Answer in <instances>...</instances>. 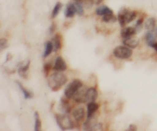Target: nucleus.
<instances>
[{
  "label": "nucleus",
  "mask_w": 157,
  "mask_h": 131,
  "mask_svg": "<svg viewBox=\"0 0 157 131\" xmlns=\"http://www.w3.org/2000/svg\"><path fill=\"white\" fill-rule=\"evenodd\" d=\"M67 82V76L58 71V72H54L52 75L49 76L48 80V84L49 88L52 91L57 92L60 89H61V87L64 86Z\"/></svg>",
  "instance_id": "1"
},
{
  "label": "nucleus",
  "mask_w": 157,
  "mask_h": 131,
  "mask_svg": "<svg viewBox=\"0 0 157 131\" xmlns=\"http://www.w3.org/2000/svg\"><path fill=\"white\" fill-rule=\"evenodd\" d=\"M136 12L134 11H130L129 9H121L120 12H118L117 19L119 21L120 25L121 27H124L126 24L131 23L132 21L136 18Z\"/></svg>",
  "instance_id": "2"
},
{
  "label": "nucleus",
  "mask_w": 157,
  "mask_h": 131,
  "mask_svg": "<svg viewBox=\"0 0 157 131\" xmlns=\"http://www.w3.org/2000/svg\"><path fill=\"white\" fill-rule=\"evenodd\" d=\"M57 124L62 130L72 129L75 128V123L67 114H56L55 115Z\"/></svg>",
  "instance_id": "3"
},
{
  "label": "nucleus",
  "mask_w": 157,
  "mask_h": 131,
  "mask_svg": "<svg viewBox=\"0 0 157 131\" xmlns=\"http://www.w3.org/2000/svg\"><path fill=\"white\" fill-rule=\"evenodd\" d=\"M83 86V83L82 81H81L80 80H74L67 85V87L65 88V90H64V96H65L67 98L71 99L74 96V95L75 94V92L78 90L81 87Z\"/></svg>",
  "instance_id": "4"
},
{
  "label": "nucleus",
  "mask_w": 157,
  "mask_h": 131,
  "mask_svg": "<svg viewBox=\"0 0 157 131\" xmlns=\"http://www.w3.org/2000/svg\"><path fill=\"white\" fill-rule=\"evenodd\" d=\"M113 55L115 57L121 59H130L133 55V50L127 46H120L113 49Z\"/></svg>",
  "instance_id": "5"
},
{
  "label": "nucleus",
  "mask_w": 157,
  "mask_h": 131,
  "mask_svg": "<svg viewBox=\"0 0 157 131\" xmlns=\"http://www.w3.org/2000/svg\"><path fill=\"white\" fill-rule=\"evenodd\" d=\"M85 109L82 106L77 107L72 111V116L77 123H81L85 119Z\"/></svg>",
  "instance_id": "6"
},
{
  "label": "nucleus",
  "mask_w": 157,
  "mask_h": 131,
  "mask_svg": "<svg viewBox=\"0 0 157 131\" xmlns=\"http://www.w3.org/2000/svg\"><path fill=\"white\" fill-rule=\"evenodd\" d=\"M87 89V88L84 87V86H82V87L80 88V89L75 92V94L73 96V99L77 103H84Z\"/></svg>",
  "instance_id": "7"
},
{
  "label": "nucleus",
  "mask_w": 157,
  "mask_h": 131,
  "mask_svg": "<svg viewBox=\"0 0 157 131\" xmlns=\"http://www.w3.org/2000/svg\"><path fill=\"white\" fill-rule=\"evenodd\" d=\"M98 90L96 89V88L94 87H90L89 89H87V92H86L85 95V101L84 103H90V102H94L98 99Z\"/></svg>",
  "instance_id": "8"
},
{
  "label": "nucleus",
  "mask_w": 157,
  "mask_h": 131,
  "mask_svg": "<svg viewBox=\"0 0 157 131\" xmlns=\"http://www.w3.org/2000/svg\"><path fill=\"white\" fill-rule=\"evenodd\" d=\"M53 69L55 71H59V72H64L67 69V64L62 57L58 56L55 59Z\"/></svg>",
  "instance_id": "9"
},
{
  "label": "nucleus",
  "mask_w": 157,
  "mask_h": 131,
  "mask_svg": "<svg viewBox=\"0 0 157 131\" xmlns=\"http://www.w3.org/2000/svg\"><path fill=\"white\" fill-rule=\"evenodd\" d=\"M68 100L69 99L64 96V97L61 99V103H60V109L66 114L70 113L72 110V107L69 103Z\"/></svg>",
  "instance_id": "10"
},
{
  "label": "nucleus",
  "mask_w": 157,
  "mask_h": 131,
  "mask_svg": "<svg viewBox=\"0 0 157 131\" xmlns=\"http://www.w3.org/2000/svg\"><path fill=\"white\" fill-rule=\"evenodd\" d=\"M99 108V105L97 103H95V101L94 102H90V103H87V118H90V117H94L95 113L97 112V110Z\"/></svg>",
  "instance_id": "11"
},
{
  "label": "nucleus",
  "mask_w": 157,
  "mask_h": 131,
  "mask_svg": "<svg viewBox=\"0 0 157 131\" xmlns=\"http://www.w3.org/2000/svg\"><path fill=\"white\" fill-rule=\"evenodd\" d=\"M136 32V29L135 27H126L122 29L121 32V37L124 39H128L134 35Z\"/></svg>",
  "instance_id": "12"
},
{
  "label": "nucleus",
  "mask_w": 157,
  "mask_h": 131,
  "mask_svg": "<svg viewBox=\"0 0 157 131\" xmlns=\"http://www.w3.org/2000/svg\"><path fill=\"white\" fill-rule=\"evenodd\" d=\"M75 13H77V10L74 2L68 3L67 5L65 11H64V15H65V16L67 18H72V17L75 16Z\"/></svg>",
  "instance_id": "13"
},
{
  "label": "nucleus",
  "mask_w": 157,
  "mask_h": 131,
  "mask_svg": "<svg viewBox=\"0 0 157 131\" xmlns=\"http://www.w3.org/2000/svg\"><path fill=\"white\" fill-rule=\"evenodd\" d=\"M29 66H30V61H28V63H26L24 66H21L18 68V75L24 79H28L29 77Z\"/></svg>",
  "instance_id": "14"
},
{
  "label": "nucleus",
  "mask_w": 157,
  "mask_h": 131,
  "mask_svg": "<svg viewBox=\"0 0 157 131\" xmlns=\"http://www.w3.org/2000/svg\"><path fill=\"white\" fill-rule=\"evenodd\" d=\"M123 43H124V46H127V47L130 48V49H135L139 45V39L130 37V38L128 39H124Z\"/></svg>",
  "instance_id": "15"
},
{
  "label": "nucleus",
  "mask_w": 157,
  "mask_h": 131,
  "mask_svg": "<svg viewBox=\"0 0 157 131\" xmlns=\"http://www.w3.org/2000/svg\"><path fill=\"white\" fill-rule=\"evenodd\" d=\"M52 41L54 44V51L57 52L59 49H61V37L60 34H55V36L52 38Z\"/></svg>",
  "instance_id": "16"
},
{
  "label": "nucleus",
  "mask_w": 157,
  "mask_h": 131,
  "mask_svg": "<svg viewBox=\"0 0 157 131\" xmlns=\"http://www.w3.org/2000/svg\"><path fill=\"white\" fill-rule=\"evenodd\" d=\"M109 13H113V11L110 8L107 7V6H99L96 9V14L98 15H101V16H103V15H107V14Z\"/></svg>",
  "instance_id": "17"
},
{
  "label": "nucleus",
  "mask_w": 157,
  "mask_h": 131,
  "mask_svg": "<svg viewBox=\"0 0 157 131\" xmlns=\"http://www.w3.org/2000/svg\"><path fill=\"white\" fill-rule=\"evenodd\" d=\"M15 83H17V85L18 86V87L20 88V89L21 90V92H22L23 95H24V97L25 99H32L33 98L34 96V94L32 92H30V91L27 90V89H25V88L24 87V86H22V84H21V83H20L19 81H18V80H16L15 81Z\"/></svg>",
  "instance_id": "18"
},
{
  "label": "nucleus",
  "mask_w": 157,
  "mask_h": 131,
  "mask_svg": "<svg viewBox=\"0 0 157 131\" xmlns=\"http://www.w3.org/2000/svg\"><path fill=\"white\" fill-rule=\"evenodd\" d=\"M74 4H75V8H76L77 14L78 15H84V2H83V0H75Z\"/></svg>",
  "instance_id": "19"
},
{
  "label": "nucleus",
  "mask_w": 157,
  "mask_h": 131,
  "mask_svg": "<svg viewBox=\"0 0 157 131\" xmlns=\"http://www.w3.org/2000/svg\"><path fill=\"white\" fill-rule=\"evenodd\" d=\"M146 42H147V44L150 47L152 48H153L155 43H156V39H155L154 35H153V33L151 31H149V32H147V34H146Z\"/></svg>",
  "instance_id": "20"
},
{
  "label": "nucleus",
  "mask_w": 157,
  "mask_h": 131,
  "mask_svg": "<svg viewBox=\"0 0 157 131\" xmlns=\"http://www.w3.org/2000/svg\"><path fill=\"white\" fill-rule=\"evenodd\" d=\"M156 24V20L155 18H149L145 22V28L147 30H153L155 29Z\"/></svg>",
  "instance_id": "21"
},
{
  "label": "nucleus",
  "mask_w": 157,
  "mask_h": 131,
  "mask_svg": "<svg viewBox=\"0 0 157 131\" xmlns=\"http://www.w3.org/2000/svg\"><path fill=\"white\" fill-rule=\"evenodd\" d=\"M53 50H54L53 43L51 41H48L47 43H45V50H44L43 57H44V58H46L47 56H48V55L52 53V52Z\"/></svg>",
  "instance_id": "22"
},
{
  "label": "nucleus",
  "mask_w": 157,
  "mask_h": 131,
  "mask_svg": "<svg viewBox=\"0 0 157 131\" xmlns=\"http://www.w3.org/2000/svg\"><path fill=\"white\" fill-rule=\"evenodd\" d=\"M41 129V121L38 112H35V130L40 131Z\"/></svg>",
  "instance_id": "23"
},
{
  "label": "nucleus",
  "mask_w": 157,
  "mask_h": 131,
  "mask_svg": "<svg viewBox=\"0 0 157 131\" xmlns=\"http://www.w3.org/2000/svg\"><path fill=\"white\" fill-rule=\"evenodd\" d=\"M61 8H62V4H61L60 2H58L55 4L53 10H52V18H55V17L58 15V14L59 13V12H60V10H61Z\"/></svg>",
  "instance_id": "24"
},
{
  "label": "nucleus",
  "mask_w": 157,
  "mask_h": 131,
  "mask_svg": "<svg viewBox=\"0 0 157 131\" xmlns=\"http://www.w3.org/2000/svg\"><path fill=\"white\" fill-rule=\"evenodd\" d=\"M102 20L104 22V23H109V22H115L117 20L116 16L113 15V13H109L107 14V15H103Z\"/></svg>",
  "instance_id": "25"
},
{
  "label": "nucleus",
  "mask_w": 157,
  "mask_h": 131,
  "mask_svg": "<svg viewBox=\"0 0 157 131\" xmlns=\"http://www.w3.org/2000/svg\"><path fill=\"white\" fill-rule=\"evenodd\" d=\"M51 69H52V65H51L50 63H47L44 65V66H43V72H44L45 77H48Z\"/></svg>",
  "instance_id": "26"
},
{
  "label": "nucleus",
  "mask_w": 157,
  "mask_h": 131,
  "mask_svg": "<svg viewBox=\"0 0 157 131\" xmlns=\"http://www.w3.org/2000/svg\"><path fill=\"white\" fill-rule=\"evenodd\" d=\"M7 43H8V40L6 39L2 38L0 39V49L2 51L4 49L7 48Z\"/></svg>",
  "instance_id": "27"
},
{
  "label": "nucleus",
  "mask_w": 157,
  "mask_h": 131,
  "mask_svg": "<svg viewBox=\"0 0 157 131\" xmlns=\"http://www.w3.org/2000/svg\"><path fill=\"white\" fill-rule=\"evenodd\" d=\"M143 23H144V18H139V19L136 21V25H135V28H136V29H138V28H141V27H142Z\"/></svg>",
  "instance_id": "28"
},
{
  "label": "nucleus",
  "mask_w": 157,
  "mask_h": 131,
  "mask_svg": "<svg viewBox=\"0 0 157 131\" xmlns=\"http://www.w3.org/2000/svg\"><path fill=\"white\" fill-rule=\"evenodd\" d=\"M102 129H103V125L100 123H96L93 127V130H102Z\"/></svg>",
  "instance_id": "29"
},
{
  "label": "nucleus",
  "mask_w": 157,
  "mask_h": 131,
  "mask_svg": "<svg viewBox=\"0 0 157 131\" xmlns=\"http://www.w3.org/2000/svg\"><path fill=\"white\" fill-rule=\"evenodd\" d=\"M55 29H56V24L54 23H52V26L49 28V32H50V34H53L55 32Z\"/></svg>",
  "instance_id": "30"
},
{
  "label": "nucleus",
  "mask_w": 157,
  "mask_h": 131,
  "mask_svg": "<svg viewBox=\"0 0 157 131\" xmlns=\"http://www.w3.org/2000/svg\"><path fill=\"white\" fill-rule=\"evenodd\" d=\"M137 129V128H136V126L135 124H130V126H129V128H128V130L130 131H135Z\"/></svg>",
  "instance_id": "31"
},
{
  "label": "nucleus",
  "mask_w": 157,
  "mask_h": 131,
  "mask_svg": "<svg viewBox=\"0 0 157 131\" xmlns=\"http://www.w3.org/2000/svg\"><path fill=\"white\" fill-rule=\"evenodd\" d=\"M83 2L86 5H92V3L94 2V0H83Z\"/></svg>",
  "instance_id": "32"
},
{
  "label": "nucleus",
  "mask_w": 157,
  "mask_h": 131,
  "mask_svg": "<svg viewBox=\"0 0 157 131\" xmlns=\"http://www.w3.org/2000/svg\"><path fill=\"white\" fill-rule=\"evenodd\" d=\"M104 0H94V3L96 5H100Z\"/></svg>",
  "instance_id": "33"
},
{
  "label": "nucleus",
  "mask_w": 157,
  "mask_h": 131,
  "mask_svg": "<svg viewBox=\"0 0 157 131\" xmlns=\"http://www.w3.org/2000/svg\"><path fill=\"white\" fill-rule=\"evenodd\" d=\"M153 49H154L155 50H156V52H157V43H155V44L153 45Z\"/></svg>",
  "instance_id": "34"
},
{
  "label": "nucleus",
  "mask_w": 157,
  "mask_h": 131,
  "mask_svg": "<svg viewBox=\"0 0 157 131\" xmlns=\"http://www.w3.org/2000/svg\"><path fill=\"white\" fill-rule=\"evenodd\" d=\"M156 35H157V27H156Z\"/></svg>",
  "instance_id": "35"
}]
</instances>
